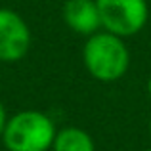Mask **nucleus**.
I'll use <instances>...</instances> for the list:
<instances>
[{
	"label": "nucleus",
	"mask_w": 151,
	"mask_h": 151,
	"mask_svg": "<svg viewBox=\"0 0 151 151\" xmlns=\"http://www.w3.org/2000/svg\"><path fill=\"white\" fill-rule=\"evenodd\" d=\"M82 63L92 78L100 82H115L128 71L130 50L122 37L109 31H98L86 37L82 46Z\"/></svg>",
	"instance_id": "nucleus-1"
},
{
	"label": "nucleus",
	"mask_w": 151,
	"mask_h": 151,
	"mask_svg": "<svg viewBox=\"0 0 151 151\" xmlns=\"http://www.w3.org/2000/svg\"><path fill=\"white\" fill-rule=\"evenodd\" d=\"M55 132L54 121L46 113L25 109L8 117L2 142L8 151H48Z\"/></svg>",
	"instance_id": "nucleus-2"
},
{
	"label": "nucleus",
	"mask_w": 151,
	"mask_h": 151,
	"mask_svg": "<svg viewBox=\"0 0 151 151\" xmlns=\"http://www.w3.org/2000/svg\"><path fill=\"white\" fill-rule=\"evenodd\" d=\"M100 8L101 29L128 38L138 35L149 19L147 0H96Z\"/></svg>",
	"instance_id": "nucleus-3"
},
{
	"label": "nucleus",
	"mask_w": 151,
	"mask_h": 151,
	"mask_svg": "<svg viewBox=\"0 0 151 151\" xmlns=\"http://www.w3.org/2000/svg\"><path fill=\"white\" fill-rule=\"evenodd\" d=\"M31 48V29L27 21L10 8H0V61L15 63Z\"/></svg>",
	"instance_id": "nucleus-4"
},
{
	"label": "nucleus",
	"mask_w": 151,
	"mask_h": 151,
	"mask_svg": "<svg viewBox=\"0 0 151 151\" xmlns=\"http://www.w3.org/2000/svg\"><path fill=\"white\" fill-rule=\"evenodd\" d=\"M63 21L73 33L90 37L101 29L100 8L96 0H65Z\"/></svg>",
	"instance_id": "nucleus-5"
},
{
	"label": "nucleus",
	"mask_w": 151,
	"mask_h": 151,
	"mask_svg": "<svg viewBox=\"0 0 151 151\" xmlns=\"http://www.w3.org/2000/svg\"><path fill=\"white\" fill-rule=\"evenodd\" d=\"M52 151H96L92 136L78 126H67L55 132Z\"/></svg>",
	"instance_id": "nucleus-6"
},
{
	"label": "nucleus",
	"mask_w": 151,
	"mask_h": 151,
	"mask_svg": "<svg viewBox=\"0 0 151 151\" xmlns=\"http://www.w3.org/2000/svg\"><path fill=\"white\" fill-rule=\"evenodd\" d=\"M6 122H8V113H6V109H4L2 101H0V138H2V134H4Z\"/></svg>",
	"instance_id": "nucleus-7"
},
{
	"label": "nucleus",
	"mask_w": 151,
	"mask_h": 151,
	"mask_svg": "<svg viewBox=\"0 0 151 151\" xmlns=\"http://www.w3.org/2000/svg\"><path fill=\"white\" fill-rule=\"evenodd\" d=\"M147 94H149V98H151V75H149V78H147Z\"/></svg>",
	"instance_id": "nucleus-8"
},
{
	"label": "nucleus",
	"mask_w": 151,
	"mask_h": 151,
	"mask_svg": "<svg viewBox=\"0 0 151 151\" xmlns=\"http://www.w3.org/2000/svg\"><path fill=\"white\" fill-rule=\"evenodd\" d=\"M149 134H151V119H149Z\"/></svg>",
	"instance_id": "nucleus-9"
},
{
	"label": "nucleus",
	"mask_w": 151,
	"mask_h": 151,
	"mask_svg": "<svg viewBox=\"0 0 151 151\" xmlns=\"http://www.w3.org/2000/svg\"><path fill=\"white\" fill-rule=\"evenodd\" d=\"M145 151H151V147H149V149H145Z\"/></svg>",
	"instance_id": "nucleus-10"
}]
</instances>
